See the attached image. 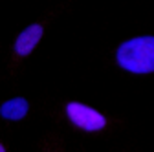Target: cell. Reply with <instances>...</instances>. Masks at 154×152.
I'll return each mask as SVG.
<instances>
[{
  "mask_svg": "<svg viewBox=\"0 0 154 152\" xmlns=\"http://www.w3.org/2000/svg\"><path fill=\"white\" fill-rule=\"evenodd\" d=\"M0 152H6V148L2 147V143H0Z\"/></svg>",
  "mask_w": 154,
  "mask_h": 152,
  "instance_id": "cell-5",
  "label": "cell"
},
{
  "mask_svg": "<svg viewBox=\"0 0 154 152\" xmlns=\"http://www.w3.org/2000/svg\"><path fill=\"white\" fill-rule=\"evenodd\" d=\"M41 37H42V26L41 24L28 26L20 35L17 37V41H15V51H17V55H22V57L29 55L31 50L38 44Z\"/></svg>",
  "mask_w": 154,
  "mask_h": 152,
  "instance_id": "cell-3",
  "label": "cell"
},
{
  "mask_svg": "<svg viewBox=\"0 0 154 152\" xmlns=\"http://www.w3.org/2000/svg\"><path fill=\"white\" fill-rule=\"evenodd\" d=\"M66 114H68L70 121L75 126H79L86 132L101 130L106 125V119H105L103 114H99L97 110H94V108H90L83 103H68Z\"/></svg>",
  "mask_w": 154,
  "mask_h": 152,
  "instance_id": "cell-2",
  "label": "cell"
},
{
  "mask_svg": "<svg viewBox=\"0 0 154 152\" xmlns=\"http://www.w3.org/2000/svg\"><path fill=\"white\" fill-rule=\"evenodd\" d=\"M118 64L132 73L154 71V37H136L118 48Z\"/></svg>",
  "mask_w": 154,
  "mask_h": 152,
  "instance_id": "cell-1",
  "label": "cell"
},
{
  "mask_svg": "<svg viewBox=\"0 0 154 152\" xmlns=\"http://www.w3.org/2000/svg\"><path fill=\"white\" fill-rule=\"evenodd\" d=\"M28 101L22 99V97H15V99H9L6 101L2 106H0V116L4 119H11V121H17V119H22L26 114H28Z\"/></svg>",
  "mask_w": 154,
  "mask_h": 152,
  "instance_id": "cell-4",
  "label": "cell"
}]
</instances>
